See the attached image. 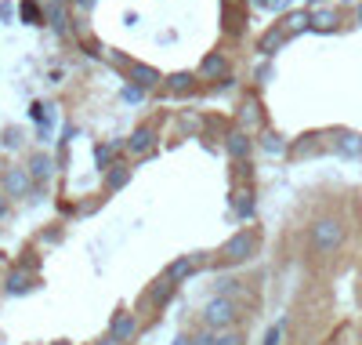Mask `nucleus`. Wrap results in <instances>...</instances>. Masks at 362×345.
Segmentation results:
<instances>
[{
  "label": "nucleus",
  "mask_w": 362,
  "mask_h": 345,
  "mask_svg": "<svg viewBox=\"0 0 362 345\" xmlns=\"http://www.w3.org/2000/svg\"><path fill=\"white\" fill-rule=\"evenodd\" d=\"M95 345H120V342H116V338H112V335H106V338H98V342H95Z\"/></svg>",
  "instance_id": "32"
},
{
  "label": "nucleus",
  "mask_w": 362,
  "mask_h": 345,
  "mask_svg": "<svg viewBox=\"0 0 362 345\" xmlns=\"http://www.w3.org/2000/svg\"><path fill=\"white\" fill-rule=\"evenodd\" d=\"M359 342H362V327H359Z\"/></svg>",
  "instance_id": "36"
},
{
  "label": "nucleus",
  "mask_w": 362,
  "mask_h": 345,
  "mask_svg": "<svg viewBox=\"0 0 362 345\" xmlns=\"http://www.w3.org/2000/svg\"><path fill=\"white\" fill-rule=\"evenodd\" d=\"M261 149L272 153V157H282V153H287V138H279V135H265V138H261Z\"/></svg>",
  "instance_id": "22"
},
{
  "label": "nucleus",
  "mask_w": 362,
  "mask_h": 345,
  "mask_svg": "<svg viewBox=\"0 0 362 345\" xmlns=\"http://www.w3.org/2000/svg\"><path fill=\"white\" fill-rule=\"evenodd\" d=\"M359 22H362V4H359Z\"/></svg>",
  "instance_id": "35"
},
{
  "label": "nucleus",
  "mask_w": 362,
  "mask_h": 345,
  "mask_svg": "<svg viewBox=\"0 0 362 345\" xmlns=\"http://www.w3.org/2000/svg\"><path fill=\"white\" fill-rule=\"evenodd\" d=\"M109 335L120 342V345H131V342L138 338V316L127 313V309H120V313L112 316V324H109Z\"/></svg>",
  "instance_id": "6"
},
{
  "label": "nucleus",
  "mask_w": 362,
  "mask_h": 345,
  "mask_svg": "<svg viewBox=\"0 0 362 345\" xmlns=\"http://www.w3.org/2000/svg\"><path fill=\"white\" fill-rule=\"evenodd\" d=\"M308 244H312V251L319 254V258L337 254L344 247V222L337 219V214H322V219H315L312 229H308Z\"/></svg>",
  "instance_id": "1"
},
{
  "label": "nucleus",
  "mask_w": 362,
  "mask_h": 345,
  "mask_svg": "<svg viewBox=\"0 0 362 345\" xmlns=\"http://www.w3.org/2000/svg\"><path fill=\"white\" fill-rule=\"evenodd\" d=\"M196 269H200V262L196 258H189V254H181V258H174L171 265H167V280H171V284H185L189 276H196Z\"/></svg>",
  "instance_id": "9"
},
{
  "label": "nucleus",
  "mask_w": 362,
  "mask_h": 345,
  "mask_svg": "<svg viewBox=\"0 0 362 345\" xmlns=\"http://www.w3.org/2000/svg\"><path fill=\"white\" fill-rule=\"evenodd\" d=\"M254 251H257V236L243 229V233L228 236V244L217 251V265H243L247 258H254Z\"/></svg>",
  "instance_id": "3"
},
{
  "label": "nucleus",
  "mask_w": 362,
  "mask_h": 345,
  "mask_svg": "<svg viewBox=\"0 0 362 345\" xmlns=\"http://www.w3.org/2000/svg\"><path fill=\"white\" fill-rule=\"evenodd\" d=\"M174 287H178V284H171L167 276H163V280H156V284L149 287V302H152V305H160V309H163V305L174 298Z\"/></svg>",
  "instance_id": "15"
},
{
  "label": "nucleus",
  "mask_w": 362,
  "mask_h": 345,
  "mask_svg": "<svg viewBox=\"0 0 362 345\" xmlns=\"http://www.w3.org/2000/svg\"><path fill=\"white\" fill-rule=\"evenodd\" d=\"M0 19H4V22L11 19V4H8V0H4V4H0Z\"/></svg>",
  "instance_id": "31"
},
{
  "label": "nucleus",
  "mask_w": 362,
  "mask_h": 345,
  "mask_svg": "<svg viewBox=\"0 0 362 345\" xmlns=\"http://www.w3.org/2000/svg\"><path fill=\"white\" fill-rule=\"evenodd\" d=\"M25 168H29V175H33V182H36V186H47V182H51V175H55V160H51L47 153H33Z\"/></svg>",
  "instance_id": "10"
},
{
  "label": "nucleus",
  "mask_w": 362,
  "mask_h": 345,
  "mask_svg": "<svg viewBox=\"0 0 362 345\" xmlns=\"http://www.w3.org/2000/svg\"><path fill=\"white\" fill-rule=\"evenodd\" d=\"M337 153H341V157H362V135L344 131V135L337 138Z\"/></svg>",
  "instance_id": "17"
},
{
  "label": "nucleus",
  "mask_w": 362,
  "mask_h": 345,
  "mask_svg": "<svg viewBox=\"0 0 362 345\" xmlns=\"http://www.w3.org/2000/svg\"><path fill=\"white\" fill-rule=\"evenodd\" d=\"M116 153H120V142H106V146H98L95 149V164L101 171H109L112 168V160H116Z\"/></svg>",
  "instance_id": "18"
},
{
  "label": "nucleus",
  "mask_w": 362,
  "mask_h": 345,
  "mask_svg": "<svg viewBox=\"0 0 362 345\" xmlns=\"http://www.w3.org/2000/svg\"><path fill=\"white\" fill-rule=\"evenodd\" d=\"M265 345H282V324L268 327V335H265Z\"/></svg>",
  "instance_id": "27"
},
{
  "label": "nucleus",
  "mask_w": 362,
  "mask_h": 345,
  "mask_svg": "<svg viewBox=\"0 0 362 345\" xmlns=\"http://www.w3.org/2000/svg\"><path fill=\"white\" fill-rule=\"evenodd\" d=\"M214 295L232 298V302H243V305H247V298L254 302L250 284H247V280H236V276H217V280H214Z\"/></svg>",
  "instance_id": "5"
},
{
  "label": "nucleus",
  "mask_w": 362,
  "mask_h": 345,
  "mask_svg": "<svg viewBox=\"0 0 362 345\" xmlns=\"http://www.w3.org/2000/svg\"><path fill=\"white\" fill-rule=\"evenodd\" d=\"M301 30H312V19H308L304 11H297V15H290L287 22H282V36H293V33H301Z\"/></svg>",
  "instance_id": "20"
},
{
  "label": "nucleus",
  "mask_w": 362,
  "mask_h": 345,
  "mask_svg": "<svg viewBox=\"0 0 362 345\" xmlns=\"http://www.w3.org/2000/svg\"><path fill=\"white\" fill-rule=\"evenodd\" d=\"M8 211H11V197L4 193V189H0V222L8 219Z\"/></svg>",
  "instance_id": "29"
},
{
  "label": "nucleus",
  "mask_w": 362,
  "mask_h": 345,
  "mask_svg": "<svg viewBox=\"0 0 362 345\" xmlns=\"http://www.w3.org/2000/svg\"><path fill=\"white\" fill-rule=\"evenodd\" d=\"M192 80H196V76H192V73H174V76H167V91H174V95H185L189 87H192Z\"/></svg>",
  "instance_id": "21"
},
{
  "label": "nucleus",
  "mask_w": 362,
  "mask_h": 345,
  "mask_svg": "<svg viewBox=\"0 0 362 345\" xmlns=\"http://www.w3.org/2000/svg\"><path fill=\"white\" fill-rule=\"evenodd\" d=\"M127 182H131V168H127V164H112V168L106 171V186H109V193H120Z\"/></svg>",
  "instance_id": "13"
},
{
  "label": "nucleus",
  "mask_w": 362,
  "mask_h": 345,
  "mask_svg": "<svg viewBox=\"0 0 362 345\" xmlns=\"http://www.w3.org/2000/svg\"><path fill=\"white\" fill-rule=\"evenodd\" d=\"M4 291H8V295H15V298H22V295H29V291H33V280L25 276L22 269H15V273H8Z\"/></svg>",
  "instance_id": "14"
},
{
  "label": "nucleus",
  "mask_w": 362,
  "mask_h": 345,
  "mask_svg": "<svg viewBox=\"0 0 362 345\" xmlns=\"http://www.w3.org/2000/svg\"><path fill=\"white\" fill-rule=\"evenodd\" d=\"M47 345H73V342H66V338H58V342H47Z\"/></svg>",
  "instance_id": "34"
},
{
  "label": "nucleus",
  "mask_w": 362,
  "mask_h": 345,
  "mask_svg": "<svg viewBox=\"0 0 362 345\" xmlns=\"http://www.w3.org/2000/svg\"><path fill=\"white\" fill-rule=\"evenodd\" d=\"M4 146H8V149H19V146H22V131H19V127H11V131L4 135Z\"/></svg>",
  "instance_id": "28"
},
{
  "label": "nucleus",
  "mask_w": 362,
  "mask_h": 345,
  "mask_svg": "<svg viewBox=\"0 0 362 345\" xmlns=\"http://www.w3.org/2000/svg\"><path fill=\"white\" fill-rule=\"evenodd\" d=\"M225 69H228V62H225V55H217V51H214V55H206L203 66H200L203 76H221Z\"/></svg>",
  "instance_id": "19"
},
{
  "label": "nucleus",
  "mask_w": 362,
  "mask_h": 345,
  "mask_svg": "<svg viewBox=\"0 0 362 345\" xmlns=\"http://www.w3.org/2000/svg\"><path fill=\"white\" fill-rule=\"evenodd\" d=\"M152 146H156V131L145 124V127H138V131L127 138V153L131 157H145V153H152Z\"/></svg>",
  "instance_id": "8"
},
{
  "label": "nucleus",
  "mask_w": 362,
  "mask_h": 345,
  "mask_svg": "<svg viewBox=\"0 0 362 345\" xmlns=\"http://www.w3.org/2000/svg\"><path fill=\"white\" fill-rule=\"evenodd\" d=\"M312 30L315 33H333V30H337V11H333V8H319L312 15Z\"/></svg>",
  "instance_id": "16"
},
{
  "label": "nucleus",
  "mask_w": 362,
  "mask_h": 345,
  "mask_svg": "<svg viewBox=\"0 0 362 345\" xmlns=\"http://www.w3.org/2000/svg\"><path fill=\"white\" fill-rule=\"evenodd\" d=\"M282 41H287V36H282V30H268V33L261 36V51H265V55H272V47H279Z\"/></svg>",
  "instance_id": "23"
},
{
  "label": "nucleus",
  "mask_w": 362,
  "mask_h": 345,
  "mask_svg": "<svg viewBox=\"0 0 362 345\" xmlns=\"http://www.w3.org/2000/svg\"><path fill=\"white\" fill-rule=\"evenodd\" d=\"M192 345H247V335L236 327V331H200L192 335Z\"/></svg>",
  "instance_id": "7"
},
{
  "label": "nucleus",
  "mask_w": 362,
  "mask_h": 345,
  "mask_svg": "<svg viewBox=\"0 0 362 345\" xmlns=\"http://www.w3.org/2000/svg\"><path fill=\"white\" fill-rule=\"evenodd\" d=\"M174 345H192V338H189V335H181V338H178Z\"/></svg>",
  "instance_id": "33"
},
{
  "label": "nucleus",
  "mask_w": 362,
  "mask_h": 345,
  "mask_svg": "<svg viewBox=\"0 0 362 345\" xmlns=\"http://www.w3.org/2000/svg\"><path fill=\"white\" fill-rule=\"evenodd\" d=\"M120 98H123V102H141V98H145V87H138V84H127L123 91H120Z\"/></svg>",
  "instance_id": "26"
},
{
  "label": "nucleus",
  "mask_w": 362,
  "mask_h": 345,
  "mask_svg": "<svg viewBox=\"0 0 362 345\" xmlns=\"http://www.w3.org/2000/svg\"><path fill=\"white\" fill-rule=\"evenodd\" d=\"M131 80H134L138 87H156L163 76H160V69L145 66V62H131Z\"/></svg>",
  "instance_id": "11"
},
{
  "label": "nucleus",
  "mask_w": 362,
  "mask_h": 345,
  "mask_svg": "<svg viewBox=\"0 0 362 345\" xmlns=\"http://www.w3.org/2000/svg\"><path fill=\"white\" fill-rule=\"evenodd\" d=\"M236 211H239V219H250L254 214V197L250 193H236Z\"/></svg>",
  "instance_id": "24"
},
{
  "label": "nucleus",
  "mask_w": 362,
  "mask_h": 345,
  "mask_svg": "<svg viewBox=\"0 0 362 345\" xmlns=\"http://www.w3.org/2000/svg\"><path fill=\"white\" fill-rule=\"evenodd\" d=\"M22 19L29 25H40V8H36L33 0H25V4H22Z\"/></svg>",
  "instance_id": "25"
},
{
  "label": "nucleus",
  "mask_w": 362,
  "mask_h": 345,
  "mask_svg": "<svg viewBox=\"0 0 362 345\" xmlns=\"http://www.w3.org/2000/svg\"><path fill=\"white\" fill-rule=\"evenodd\" d=\"M200 316H203L206 331H236V324L243 320V316H250V313H247V305H243V302H232V298L214 295V298H206Z\"/></svg>",
  "instance_id": "2"
},
{
  "label": "nucleus",
  "mask_w": 362,
  "mask_h": 345,
  "mask_svg": "<svg viewBox=\"0 0 362 345\" xmlns=\"http://www.w3.org/2000/svg\"><path fill=\"white\" fill-rule=\"evenodd\" d=\"M0 175H4V168H0Z\"/></svg>",
  "instance_id": "37"
},
{
  "label": "nucleus",
  "mask_w": 362,
  "mask_h": 345,
  "mask_svg": "<svg viewBox=\"0 0 362 345\" xmlns=\"http://www.w3.org/2000/svg\"><path fill=\"white\" fill-rule=\"evenodd\" d=\"M73 4L80 8V11H95V4H98V0H73Z\"/></svg>",
  "instance_id": "30"
},
{
  "label": "nucleus",
  "mask_w": 362,
  "mask_h": 345,
  "mask_svg": "<svg viewBox=\"0 0 362 345\" xmlns=\"http://www.w3.org/2000/svg\"><path fill=\"white\" fill-rule=\"evenodd\" d=\"M33 175L29 168H4V175H0V189L11 197V200H19V197H29L33 193Z\"/></svg>",
  "instance_id": "4"
},
{
  "label": "nucleus",
  "mask_w": 362,
  "mask_h": 345,
  "mask_svg": "<svg viewBox=\"0 0 362 345\" xmlns=\"http://www.w3.org/2000/svg\"><path fill=\"white\" fill-rule=\"evenodd\" d=\"M225 149H228L232 160H243V157L250 153V135H247V131H232V135L225 138Z\"/></svg>",
  "instance_id": "12"
}]
</instances>
